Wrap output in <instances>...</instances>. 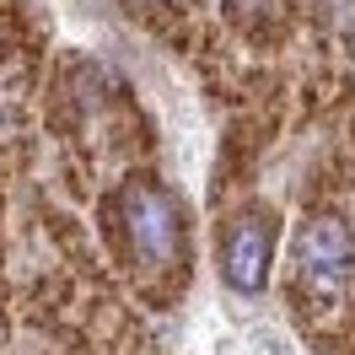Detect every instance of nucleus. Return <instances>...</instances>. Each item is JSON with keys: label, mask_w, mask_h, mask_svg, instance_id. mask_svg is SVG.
Returning a JSON list of instances; mask_svg holds the SVG:
<instances>
[{"label": "nucleus", "mask_w": 355, "mask_h": 355, "mask_svg": "<svg viewBox=\"0 0 355 355\" xmlns=\"http://www.w3.org/2000/svg\"><path fill=\"white\" fill-rule=\"evenodd\" d=\"M119 221H124V243L140 264H173L178 243H183V216H178L173 194L151 183V178H130L119 194Z\"/></svg>", "instance_id": "nucleus-1"}, {"label": "nucleus", "mask_w": 355, "mask_h": 355, "mask_svg": "<svg viewBox=\"0 0 355 355\" xmlns=\"http://www.w3.org/2000/svg\"><path fill=\"white\" fill-rule=\"evenodd\" d=\"M355 264V237L339 216H312L296 237V280L312 291H339Z\"/></svg>", "instance_id": "nucleus-2"}, {"label": "nucleus", "mask_w": 355, "mask_h": 355, "mask_svg": "<svg viewBox=\"0 0 355 355\" xmlns=\"http://www.w3.org/2000/svg\"><path fill=\"white\" fill-rule=\"evenodd\" d=\"M269 259H275V221L269 216H237L221 237V280L237 296H259L269 280Z\"/></svg>", "instance_id": "nucleus-3"}, {"label": "nucleus", "mask_w": 355, "mask_h": 355, "mask_svg": "<svg viewBox=\"0 0 355 355\" xmlns=\"http://www.w3.org/2000/svg\"><path fill=\"white\" fill-rule=\"evenodd\" d=\"M151 6H156V0H151Z\"/></svg>", "instance_id": "nucleus-4"}]
</instances>
